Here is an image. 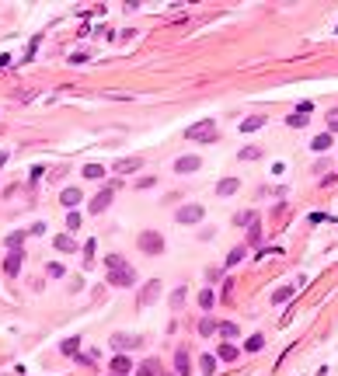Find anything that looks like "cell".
Returning <instances> with one entry per match:
<instances>
[{"label": "cell", "mask_w": 338, "mask_h": 376, "mask_svg": "<svg viewBox=\"0 0 338 376\" xmlns=\"http://www.w3.org/2000/svg\"><path fill=\"white\" fill-rule=\"evenodd\" d=\"M105 265H108V282L112 286H133L136 282V269L129 265V261L122 254H105Z\"/></svg>", "instance_id": "cell-1"}, {"label": "cell", "mask_w": 338, "mask_h": 376, "mask_svg": "<svg viewBox=\"0 0 338 376\" xmlns=\"http://www.w3.org/2000/svg\"><path fill=\"white\" fill-rule=\"evenodd\" d=\"M185 136H189L192 143H213L216 139V122L213 119H202V122H196V126L185 129Z\"/></svg>", "instance_id": "cell-2"}, {"label": "cell", "mask_w": 338, "mask_h": 376, "mask_svg": "<svg viewBox=\"0 0 338 376\" xmlns=\"http://www.w3.org/2000/svg\"><path fill=\"white\" fill-rule=\"evenodd\" d=\"M136 247H140L143 254L154 258V254H161V251H164V237H161L157 230H143V234H140V241H136Z\"/></svg>", "instance_id": "cell-3"}, {"label": "cell", "mask_w": 338, "mask_h": 376, "mask_svg": "<svg viewBox=\"0 0 338 376\" xmlns=\"http://www.w3.org/2000/svg\"><path fill=\"white\" fill-rule=\"evenodd\" d=\"M140 345H143V338H136V334H122V331L112 334V349H115L119 355H126L129 349H140Z\"/></svg>", "instance_id": "cell-4"}, {"label": "cell", "mask_w": 338, "mask_h": 376, "mask_svg": "<svg viewBox=\"0 0 338 376\" xmlns=\"http://www.w3.org/2000/svg\"><path fill=\"white\" fill-rule=\"evenodd\" d=\"M174 219L181 223V227H192V223H199V219H202V206H199V202H192V206H181V209L174 213Z\"/></svg>", "instance_id": "cell-5"}, {"label": "cell", "mask_w": 338, "mask_h": 376, "mask_svg": "<svg viewBox=\"0 0 338 376\" xmlns=\"http://www.w3.org/2000/svg\"><path fill=\"white\" fill-rule=\"evenodd\" d=\"M157 296H161V279H150V282L140 289V299H136V303H140V307H150Z\"/></svg>", "instance_id": "cell-6"}, {"label": "cell", "mask_w": 338, "mask_h": 376, "mask_svg": "<svg viewBox=\"0 0 338 376\" xmlns=\"http://www.w3.org/2000/svg\"><path fill=\"white\" fill-rule=\"evenodd\" d=\"M108 202H112V185H108V188H101V192L91 199V213H105V209H108Z\"/></svg>", "instance_id": "cell-7"}, {"label": "cell", "mask_w": 338, "mask_h": 376, "mask_svg": "<svg viewBox=\"0 0 338 376\" xmlns=\"http://www.w3.org/2000/svg\"><path fill=\"white\" fill-rule=\"evenodd\" d=\"M174 373H178V376H189V373H192V366H189V349H178V352H174Z\"/></svg>", "instance_id": "cell-8"}, {"label": "cell", "mask_w": 338, "mask_h": 376, "mask_svg": "<svg viewBox=\"0 0 338 376\" xmlns=\"http://www.w3.org/2000/svg\"><path fill=\"white\" fill-rule=\"evenodd\" d=\"M237 188H241V181H237V178H223V181L216 185V195H220V199H227V195H234V192H237Z\"/></svg>", "instance_id": "cell-9"}, {"label": "cell", "mask_w": 338, "mask_h": 376, "mask_svg": "<svg viewBox=\"0 0 338 376\" xmlns=\"http://www.w3.org/2000/svg\"><path fill=\"white\" fill-rule=\"evenodd\" d=\"M199 157H178V164H174V171L178 174H192V171H199Z\"/></svg>", "instance_id": "cell-10"}, {"label": "cell", "mask_w": 338, "mask_h": 376, "mask_svg": "<svg viewBox=\"0 0 338 376\" xmlns=\"http://www.w3.org/2000/svg\"><path fill=\"white\" fill-rule=\"evenodd\" d=\"M21 261H25V254H21V251H11L7 261H4V272H7V275H18V272H21Z\"/></svg>", "instance_id": "cell-11"}, {"label": "cell", "mask_w": 338, "mask_h": 376, "mask_svg": "<svg viewBox=\"0 0 338 376\" xmlns=\"http://www.w3.org/2000/svg\"><path fill=\"white\" fill-rule=\"evenodd\" d=\"M112 373H115V376H126L129 369H133V362H129V355H115V359H112V366H108Z\"/></svg>", "instance_id": "cell-12"}, {"label": "cell", "mask_w": 338, "mask_h": 376, "mask_svg": "<svg viewBox=\"0 0 338 376\" xmlns=\"http://www.w3.org/2000/svg\"><path fill=\"white\" fill-rule=\"evenodd\" d=\"M81 199H84V195L77 192V188H63V195H59V202H63V206H66L70 213H73V206H77Z\"/></svg>", "instance_id": "cell-13"}, {"label": "cell", "mask_w": 338, "mask_h": 376, "mask_svg": "<svg viewBox=\"0 0 338 376\" xmlns=\"http://www.w3.org/2000/svg\"><path fill=\"white\" fill-rule=\"evenodd\" d=\"M140 167H143V161H140V157H126V161H119V164H115V171H119V174H133V171H140Z\"/></svg>", "instance_id": "cell-14"}, {"label": "cell", "mask_w": 338, "mask_h": 376, "mask_svg": "<svg viewBox=\"0 0 338 376\" xmlns=\"http://www.w3.org/2000/svg\"><path fill=\"white\" fill-rule=\"evenodd\" d=\"M136 373H140V376H161V362H157V359H146V362L136 366Z\"/></svg>", "instance_id": "cell-15"}, {"label": "cell", "mask_w": 338, "mask_h": 376, "mask_svg": "<svg viewBox=\"0 0 338 376\" xmlns=\"http://www.w3.org/2000/svg\"><path fill=\"white\" fill-rule=\"evenodd\" d=\"M261 126H265V115H251V119L241 122V133H254V129H261Z\"/></svg>", "instance_id": "cell-16"}, {"label": "cell", "mask_w": 338, "mask_h": 376, "mask_svg": "<svg viewBox=\"0 0 338 376\" xmlns=\"http://www.w3.org/2000/svg\"><path fill=\"white\" fill-rule=\"evenodd\" d=\"M296 293V286H279L276 293H272V303H286V299Z\"/></svg>", "instance_id": "cell-17"}, {"label": "cell", "mask_w": 338, "mask_h": 376, "mask_svg": "<svg viewBox=\"0 0 338 376\" xmlns=\"http://www.w3.org/2000/svg\"><path fill=\"white\" fill-rule=\"evenodd\" d=\"M77 349H81V338H66V342L59 345L63 355H77Z\"/></svg>", "instance_id": "cell-18"}, {"label": "cell", "mask_w": 338, "mask_h": 376, "mask_svg": "<svg viewBox=\"0 0 338 376\" xmlns=\"http://www.w3.org/2000/svg\"><path fill=\"white\" fill-rule=\"evenodd\" d=\"M314 150H317V154H324V150L331 146V133H321V136H314V143H310Z\"/></svg>", "instance_id": "cell-19"}, {"label": "cell", "mask_w": 338, "mask_h": 376, "mask_svg": "<svg viewBox=\"0 0 338 376\" xmlns=\"http://www.w3.org/2000/svg\"><path fill=\"white\" fill-rule=\"evenodd\" d=\"M213 303H216L213 289H202V293H199V307H202V310H213Z\"/></svg>", "instance_id": "cell-20"}, {"label": "cell", "mask_w": 338, "mask_h": 376, "mask_svg": "<svg viewBox=\"0 0 338 376\" xmlns=\"http://www.w3.org/2000/svg\"><path fill=\"white\" fill-rule=\"evenodd\" d=\"M216 359H223V362H234V359H237V349H234V345H220Z\"/></svg>", "instance_id": "cell-21"}, {"label": "cell", "mask_w": 338, "mask_h": 376, "mask_svg": "<svg viewBox=\"0 0 338 376\" xmlns=\"http://www.w3.org/2000/svg\"><path fill=\"white\" fill-rule=\"evenodd\" d=\"M25 237H28L25 230H14V234H7V247H11V251H18V244H25Z\"/></svg>", "instance_id": "cell-22"}, {"label": "cell", "mask_w": 338, "mask_h": 376, "mask_svg": "<svg viewBox=\"0 0 338 376\" xmlns=\"http://www.w3.org/2000/svg\"><path fill=\"white\" fill-rule=\"evenodd\" d=\"M199 334H206V338L216 334V321H213V317H202V321H199Z\"/></svg>", "instance_id": "cell-23"}, {"label": "cell", "mask_w": 338, "mask_h": 376, "mask_svg": "<svg viewBox=\"0 0 338 376\" xmlns=\"http://www.w3.org/2000/svg\"><path fill=\"white\" fill-rule=\"evenodd\" d=\"M199 369L202 373H216V355H202L199 359Z\"/></svg>", "instance_id": "cell-24"}, {"label": "cell", "mask_w": 338, "mask_h": 376, "mask_svg": "<svg viewBox=\"0 0 338 376\" xmlns=\"http://www.w3.org/2000/svg\"><path fill=\"white\" fill-rule=\"evenodd\" d=\"M185 296H189V289H174V293H171V307H174V310H181Z\"/></svg>", "instance_id": "cell-25"}, {"label": "cell", "mask_w": 338, "mask_h": 376, "mask_svg": "<svg viewBox=\"0 0 338 376\" xmlns=\"http://www.w3.org/2000/svg\"><path fill=\"white\" fill-rule=\"evenodd\" d=\"M216 334H223V338H237V324H216Z\"/></svg>", "instance_id": "cell-26"}, {"label": "cell", "mask_w": 338, "mask_h": 376, "mask_svg": "<svg viewBox=\"0 0 338 376\" xmlns=\"http://www.w3.org/2000/svg\"><path fill=\"white\" fill-rule=\"evenodd\" d=\"M53 244H56V251H77V244H73L70 237H56Z\"/></svg>", "instance_id": "cell-27"}, {"label": "cell", "mask_w": 338, "mask_h": 376, "mask_svg": "<svg viewBox=\"0 0 338 376\" xmlns=\"http://www.w3.org/2000/svg\"><path fill=\"white\" fill-rule=\"evenodd\" d=\"M248 352H258V349H265V338L261 334H254V338H248V345H244Z\"/></svg>", "instance_id": "cell-28"}, {"label": "cell", "mask_w": 338, "mask_h": 376, "mask_svg": "<svg viewBox=\"0 0 338 376\" xmlns=\"http://www.w3.org/2000/svg\"><path fill=\"white\" fill-rule=\"evenodd\" d=\"M101 174H105L101 164H87V167H84V178H101Z\"/></svg>", "instance_id": "cell-29"}, {"label": "cell", "mask_w": 338, "mask_h": 376, "mask_svg": "<svg viewBox=\"0 0 338 376\" xmlns=\"http://www.w3.org/2000/svg\"><path fill=\"white\" fill-rule=\"evenodd\" d=\"M261 157V150L258 146H248V150H241V161H258Z\"/></svg>", "instance_id": "cell-30"}, {"label": "cell", "mask_w": 338, "mask_h": 376, "mask_svg": "<svg viewBox=\"0 0 338 376\" xmlns=\"http://www.w3.org/2000/svg\"><path fill=\"white\" fill-rule=\"evenodd\" d=\"M77 227H81V213H77V209H73V213L66 216V230H77Z\"/></svg>", "instance_id": "cell-31"}, {"label": "cell", "mask_w": 338, "mask_h": 376, "mask_svg": "<svg viewBox=\"0 0 338 376\" xmlns=\"http://www.w3.org/2000/svg\"><path fill=\"white\" fill-rule=\"evenodd\" d=\"M244 258V247H234L230 254H227V265H237V261Z\"/></svg>", "instance_id": "cell-32"}, {"label": "cell", "mask_w": 338, "mask_h": 376, "mask_svg": "<svg viewBox=\"0 0 338 376\" xmlns=\"http://www.w3.org/2000/svg\"><path fill=\"white\" fill-rule=\"evenodd\" d=\"M286 122H289V126H307V115H304V111H296V115H289Z\"/></svg>", "instance_id": "cell-33"}, {"label": "cell", "mask_w": 338, "mask_h": 376, "mask_svg": "<svg viewBox=\"0 0 338 376\" xmlns=\"http://www.w3.org/2000/svg\"><path fill=\"white\" fill-rule=\"evenodd\" d=\"M49 275H53V279H59V275H63V265H59V261H53V265H49Z\"/></svg>", "instance_id": "cell-34"}, {"label": "cell", "mask_w": 338, "mask_h": 376, "mask_svg": "<svg viewBox=\"0 0 338 376\" xmlns=\"http://www.w3.org/2000/svg\"><path fill=\"white\" fill-rule=\"evenodd\" d=\"M248 241H251V244H258V241H261V230H258V223H254V227H251V234H248Z\"/></svg>", "instance_id": "cell-35"}, {"label": "cell", "mask_w": 338, "mask_h": 376, "mask_svg": "<svg viewBox=\"0 0 338 376\" xmlns=\"http://www.w3.org/2000/svg\"><path fill=\"white\" fill-rule=\"evenodd\" d=\"M331 129H338V111H331Z\"/></svg>", "instance_id": "cell-36"}, {"label": "cell", "mask_w": 338, "mask_h": 376, "mask_svg": "<svg viewBox=\"0 0 338 376\" xmlns=\"http://www.w3.org/2000/svg\"><path fill=\"white\" fill-rule=\"evenodd\" d=\"M4 164H7V154H0V167H4Z\"/></svg>", "instance_id": "cell-37"}]
</instances>
